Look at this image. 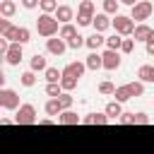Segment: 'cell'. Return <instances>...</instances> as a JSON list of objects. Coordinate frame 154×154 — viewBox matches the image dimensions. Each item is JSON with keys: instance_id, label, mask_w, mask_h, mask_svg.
<instances>
[{"instance_id": "1", "label": "cell", "mask_w": 154, "mask_h": 154, "mask_svg": "<svg viewBox=\"0 0 154 154\" xmlns=\"http://www.w3.org/2000/svg\"><path fill=\"white\" fill-rule=\"evenodd\" d=\"M60 22L55 19V14H38V19H36V31L43 36V38H53V36H58L60 34V26H58Z\"/></svg>"}, {"instance_id": "2", "label": "cell", "mask_w": 154, "mask_h": 154, "mask_svg": "<svg viewBox=\"0 0 154 154\" xmlns=\"http://www.w3.org/2000/svg\"><path fill=\"white\" fill-rule=\"evenodd\" d=\"M113 29H116V34H120V36H132V34H135V19H132L130 14H116Z\"/></svg>"}, {"instance_id": "3", "label": "cell", "mask_w": 154, "mask_h": 154, "mask_svg": "<svg viewBox=\"0 0 154 154\" xmlns=\"http://www.w3.org/2000/svg\"><path fill=\"white\" fill-rule=\"evenodd\" d=\"M152 12H154V5H152V0H140L132 10H130V17L135 19V22H140V24H144V19H149L152 17Z\"/></svg>"}, {"instance_id": "4", "label": "cell", "mask_w": 154, "mask_h": 154, "mask_svg": "<svg viewBox=\"0 0 154 154\" xmlns=\"http://www.w3.org/2000/svg\"><path fill=\"white\" fill-rule=\"evenodd\" d=\"M0 106L5 108V111H17L22 103H19V94L14 91V89H7V87H2L0 89Z\"/></svg>"}, {"instance_id": "5", "label": "cell", "mask_w": 154, "mask_h": 154, "mask_svg": "<svg viewBox=\"0 0 154 154\" xmlns=\"http://www.w3.org/2000/svg\"><path fill=\"white\" fill-rule=\"evenodd\" d=\"M14 123H17V125H34V123H36V108H34L31 103H22V106L17 108Z\"/></svg>"}, {"instance_id": "6", "label": "cell", "mask_w": 154, "mask_h": 154, "mask_svg": "<svg viewBox=\"0 0 154 154\" xmlns=\"http://www.w3.org/2000/svg\"><path fill=\"white\" fill-rule=\"evenodd\" d=\"M101 58H103V70H108V72H113V70H118L120 67V51H103L101 53Z\"/></svg>"}, {"instance_id": "7", "label": "cell", "mask_w": 154, "mask_h": 154, "mask_svg": "<svg viewBox=\"0 0 154 154\" xmlns=\"http://www.w3.org/2000/svg\"><path fill=\"white\" fill-rule=\"evenodd\" d=\"M46 51L51 55H63L67 51V41L60 38V36H53V38H46Z\"/></svg>"}, {"instance_id": "8", "label": "cell", "mask_w": 154, "mask_h": 154, "mask_svg": "<svg viewBox=\"0 0 154 154\" xmlns=\"http://www.w3.org/2000/svg\"><path fill=\"white\" fill-rule=\"evenodd\" d=\"M91 26H94V31L103 34L106 29H111V26H113V19H108V14H106V12H101V14H96V17H94Z\"/></svg>"}, {"instance_id": "9", "label": "cell", "mask_w": 154, "mask_h": 154, "mask_svg": "<svg viewBox=\"0 0 154 154\" xmlns=\"http://www.w3.org/2000/svg\"><path fill=\"white\" fill-rule=\"evenodd\" d=\"M22 43H12L10 46V51H7V55H5V63L7 65H19L22 63Z\"/></svg>"}, {"instance_id": "10", "label": "cell", "mask_w": 154, "mask_h": 154, "mask_svg": "<svg viewBox=\"0 0 154 154\" xmlns=\"http://www.w3.org/2000/svg\"><path fill=\"white\" fill-rule=\"evenodd\" d=\"M84 70H87V65L84 63H67L65 67H63V75H67V77H75V79H79L82 75H84Z\"/></svg>"}, {"instance_id": "11", "label": "cell", "mask_w": 154, "mask_h": 154, "mask_svg": "<svg viewBox=\"0 0 154 154\" xmlns=\"http://www.w3.org/2000/svg\"><path fill=\"white\" fill-rule=\"evenodd\" d=\"M84 65H87V70H91V72L101 70V67H103V58H101V53H99V51H91V53L87 55Z\"/></svg>"}, {"instance_id": "12", "label": "cell", "mask_w": 154, "mask_h": 154, "mask_svg": "<svg viewBox=\"0 0 154 154\" xmlns=\"http://www.w3.org/2000/svg\"><path fill=\"white\" fill-rule=\"evenodd\" d=\"M72 17H75V12H72V7H70V5H60V7L55 10V19H58L60 24H70V22H72Z\"/></svg>"}, {"instance_id": "13", "label": "cell", "mask_w": 154, "mask_h": 154, "mask_svg": "<svg viewBox=\"0 0 154 154\" xmlns=\"http://www.w3.org/2000/svg\"><path fill=\"white\" fill-rule=\"evenodd\" d=\"M152 34H154V29H152V26H147V24H137L132 36H135V41H144V43H147V41L152 38Z\"/></svg>"}, {"instance_id": "14", "label": "cell", "mask_w": 154, "mask_h": 154, "mask_svg": "<svg viewBox=\"0 0 154 154\" xmlns=\"http://www.w3.org/2000/svg\"><path fill=\"white\" fill-rule=\"evenodd\" d=\"M101 46H106V36H103V34L94 31L91 36H87V48H89V51H99Z\"/></svg>"}, {"instance_id": "15", "label": "cell", "mask_w": 154, "mask_h": 154, "mask_svg": "<svg viewBox=\"0 0 154 154\" xmlns=\"http://www.w3.org/2000/svg\"><path fill=\"white\" fill-rule=\"evenodd\" d=\"M111 118L106 116V113H89V116H84L82 118V123L84 125H106Z\"/></svg>"}, {"instance_id": "16", "label": "cell", "mask_w": 154, "mask_h": 154, "mask_svg": "<svg viewBox=\"0 0 154 154\" xmlns=\"http://www.w3.org/2000/svg\"><path fill=\"white\" fill-rule=\"evenodd\" d=\"M103 113H106L111 120H118V118L123 116V106H120V101H111V103H106Z\"/></svg>"}, {"instance_id": "17", "label": "cell", "mask_w": 154, "mask_h": 154, "mask_svg": "<svg viewBox=\"0 0 154 154\" xmlns=\"http://www.w3.org/2000/svg\"><path fill=\"white\" fill-rule=\"evenodd\" d=\"M29 70H34V72H46V70H48V65H46V58H43L41 53H36V55H31V63H29Z\"/></svg>"}, {"instance_id": "18", "label": "cell", "mask_w": 154, "mask_h": 154, "mask_svg": "<svg viewBox=\"0 0 154 154\" xmlns=\"http://www.w3.org/2000/svg\"><path fill=\"white\" fill-rule=\"evenodd\" d=\"M58 123H63V125H77V123H82V118L75 111H63L58 116Z\"/></svg>"}, {"instance_id": "19", "label": "cell", "mask_w": 154, "mask_h": 154, "mask_svg": "<svg viewBox=\"0 0 154 154\" xmlns=\"http://www.w3.org/2000/svg\"><path fill=\"white\" fill-rule=\"evenodd\" d=\"M77 14H79V17H89V19H94V17H96V14H94V2H91V0H82L79 7H77Z\"/></svg>"}, {"instance_id": "20", "label": "cell", "mask_w": 154, "mask_h": 154, "mask_svg": "<svg viewBox=\"0 0 154 154\" xmlns=\"http://www.w3.org/2000/svg\"><path fill=\"white\" fill-rule=\"evenodd\" d=\"M14 12H17V5H14V0H2V2H0V14H2L5 19L14 17Z\"/></svg>"}, {"instance_id": "21", "label": "cell", "mask_w": 154, "mask_h": 154, "mask_svg": "<svg viewBox=\"0 0 154 154\" xmlns=\"http://www.w3.org/2000/svg\"><path fill=\"white\" fill-rule=\"evenodd\" d=\"M137 77L140 82H154V65H140Z\"/></svg>"}, {"instance_id": "22", "label": "cell", "mask_w": 154, "mask_h": 154, "mask_svg": "<svg viewBox=\"0 0 154 154\" xmlns=\"http://www.w3.org/2000/svg\"><path fill=\"white\" fill-rule=\"evenodd\" d=\"M43 77H46L48 84H60V79H63V70H58V67H48V70L43 72Z\"/></svg>"}, {"instance_id": "23", "label": "cell", "mask_w": 154, "mask_h": 154, "mask_svg": "<svg viewBox=\"0 0 154 154\" xmlns=\"http://www.w3.org/2000/svg\"><path fill=\"white\" fill-rule=\"evenodd\" d=\"M116 101H128V99H132V91H130V84H120V87H116Z\"/></svg>"}, {"instance_id": "24", "label": "cell", "mask_w": 154, "mask_h": 154, "mask_svg": "<svg viewBox=\"0 0 154 154\" xmlns=\"http://www.w3.org/2000/svg\"><path fill=\"white\" fill-rule=\"evenodd\" d=\"M46 113H48V116H53V118H58V116L63 113L60 101H58V99H48V101H46Z\"/></svg>"}, {"instance_id": "25", "label": "cell", "mask_w": 154, "mask_h": 154, "mask_svg": "<svg viewBox=\"0 0 154 154\" xmlns=\"http://www.w3.org/2000/svg\"><path fill=\"white\" fill-rule=\"evenodd\" d=\"M123 41H125V38H123L120 34H113V36L106 38V48H108V51H120V48H123Z\"/></svg>"}, {"instance_id": "26", "label": "cell", "mask_w": 154, "mask_h": 154, "mask_svg": "<svg viewBox=\"0 0 154 154\" xmlns=\"http://www.w3.org/2000/svg\"><path fill=\"white\" fill-rule=\"evenodd\" d=\"M60 38H65V41H70V38H75L77 36V29H75V24H63L60 26V34H58Z\"/></svg>"}, {"instance_id": "27", "label": "cell", "mask_w": 154, "mask_h": 154, "mask_svg": "<svg viewBox=\"0 0 154 154\" xmlns=\"http://www.w3.org/2000/svg\"><path fill=\"white\" fill-rule=\"evenodd\" d=\"M38 7H41V12H43V14H55V10H58L60 5H58V0H41V5H38Z\"/></svg>"}, {"instance_id": "28", "label": "cell", "mask_w": 154, "mask_h": 154, "mask_svg": "<svg viewBox=\"0 0 154 154\" xmlns=\"http://www.w3.org/2000/svg\"><path fill=\"white\" fill-rule=\"evenodd\" d=\"M19 82H22L24 87H34V84H36V72H34V70H26V72H22Z\"/></svg>"}, {"instance_id": "29", "label": "cell", "mask_w": 154, "mask_h": 154, "mask_svg": "<svg viewBox=\"0 0 154 154\" xmlns=\"http://www.w3.org/2000/svg\"><path fill=\"white\" fill-rule=\"evenodd\" d=\"M99 94H103V96H113V94H116V84L108 82V79H103V82L99 84Z\"/></svg>"}, {"instance_id": "30", "label": "cell", "mask_w": 154, "mask_h": 154, "mask_svg": "<svg viewBox=\"0 0 154 154\" xmlns=\"http://www.w3.org/2000/svg\"><path fill=\"white\" fill-rule=\"evenodd\" d=\"M77 82H79V79H75V77H67V75H63V79H60V87H63V91H72V89L77 87Z\"/></svg>"}, {"instance_id": "31", "label": "cell", "mask_w": 154, "mask_h": 154, "mask_svg": "<svg viewBox=\"0 0 154 154\" xmlns=\"http://www.w3.org/2000/svg\"><path fill=\"white\" fill-rule=\"evenodd\" d=\"M58 101H60V106H63V111H70V106L75 103V99H72V94H70V91H63V94L58 96Z\"/></svg>"}, {"instance_id": "32", "label": "cell", "mask_w": 154, "mask_h": 154, "mask_svg": "<svg viewBox=\"0 0 154 154\" xmlns=\"http://www.w3.org/2000/svg\"><path fill=\"white\" fill-rule=\"evenodd\" d=\"M82 46H87V36H75V38H70L67 41V48H72V51H77V48H82Z\"/></svg>"}, {"instance_id": "33", "label": "cell", "mask_w": 154, "mask_h": 154, "mask_svg": "<svg viewBox=\"0 0 154 154\" xmlns=\"http://www.w3.org/2000/svg\"><path fill=\"white\" fill-rule=\"evenodd\" d=\"M118 0H103V12L106 14H118Z\"/></svg>"}, {"instance_id": "34", "label": "cell", "mask_w": 154, "mask_h": 154, "mask_svg": "<svg viewBox=\"0 0 154 154\" xmlns=\"http://www.w3.org/2000/svg\"><path fill=\"white\" fill-rule=\"evenodd\" d=\"M46 94H48L51 99H58V96L63 94V87H60V84H46Z\"/></svg>"}, {"instance_id": "35", "label": "cell", "mask_w": 154, "mask_h": 154, "mask_svg": "<svg viewBox=\"0 0 154 154\" xmlns=\"http://www.w3.org/2000/svg\"><path fill=\"white\" fill-rule=\"evenodd\" d=\"M29 41H31V31H29L26 26H19V38H17V43L24 46V43H29Z\"/></svg>"}, {"instance_id": "36", "label": "cell", "mask_w": 154, "mask_h": 154, "mask_svg": "<svg viewBox=\"0 0 154 154\" xmlns=\"http://www.w3.org/2000/svg\"><path fill=\"white\" fill-rule=\"evenodd\" d=\"M130 91H132V96H142L144 94V82H130Z\"/></svg>"}, {"instance_id": "37", "label": "cell", "mask_w": 154, "mask_h": 154, "mask_svg": "<svg viewBox=\"0 0 154 154\" xmlns=\"http://www.w3.org/2000/svg\"><path fill=\"white\" fill-rule=\"evenodd\" d=\"M132 125H149V116L147 113H132Z\"/></svg>"}, {"instance_id": "38", "label": "cell", "mask_w": 154, "mask_h": 154, "mask_svg": "<svg viewBox=\"0 0 154 154\" xmlns=\"http://www.w3.org/2000/svg\"><path fill=\"white\" fill-rule=\"evenodd\" d=\"M132 51H135V38H125V41H123V48H120V53L130 55Z\"/></svg>"}, {"instance_id": "39", "label": "cell", "mask_w": 154, "mask_h": 154, "mask_svg": "<svg viewBox=\"0 0 154 154\" xmlns=\"http://www.w3.org/2000/svg\"><path fill=\"white\" fill-rule=\"evenodd\" d=\"M41 5V0H22V7H26V10H36Z\"/></svg>"}, {"instance_id": "40", "label": "cell", "mask_w": 154, "mask_h": 154, "mask_svg": "<svg viewBox=\"0 0 154 154\" xmlns=\"http://www.w3.org/2000/svg\"><path fill=\"white\" fill-rule=\"evenodd\" d=\"M91 22H94V19H89V17H79V14H77V26H89Z\"/></svg>"}, {"instance_id": "41", "label": "cell", "mask_w": 154, "mask_h": 154, "mask_svg": "<svg viewBox=\"0 0 154 154\" xmlns=\"http://www.w3.org/2000/svg\"><path fill=\"white\" fill-rule=\"evenodd\" d=\"M118 120H120L123 125H132V113H123V116H120Z\"/></svg>"}, {"instance_id": "42", "label": "cell", "mask_w": 154, "mask_h": 154, "mask_svg": "<svg viewBox=\"0 0 154 154\" xmlns=\"http://www.w3.org/2000/svg\"><path fill=\"white\" fill-rule=\"evenodd\" d=\"M144 48H147V55H154V34H152V38L144 43Z\"/></svg>"}, {"instance_id": "43", "label": "cell", "mask_w": 154, "mask_h": 154, "mask_svg": "<svg viewBox=\"0 0 154 154\" xmlns=\"http://www.w3.org/2000/svg\"><path fill=\"white\" fill-rule=\"evenodd\" d=\"M5 29H10V19H0V34H2Z\"/></svg>"}, {"instance_id": "44", "label": "cell", "mask_w": 154, "mask_h": 154, "mask_svg": "<svg viewBox=\"0 0 154 154\" xmlns=\"http://www.w3.org/2000/svg\"><path fill=\"white\" fill-rule=\"evenodd\" d=\"M118 2H123V5H130V7H135L140 0H118Z\"/></svg>"}]
</instances>
